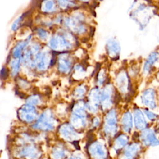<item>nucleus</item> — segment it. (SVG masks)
<instances>
[{
  "label": "nucleus",
  "mask_w": 159,
  "mask_h": 159,
  "mask_svg": "<svg viewBox=\"0 0 159 159\" xmlns=\"http://www.w3.org/2000/svg\"><path fill=\"white\" fill-rule=\"evenodd\" d=\"M20 68V60L16 59L12 61L11 62V69H12V74L13 73L14 75H16L19 70Z\"/></svg>",
  "instance_id": "obj_13"
},
{
  "label": "nucleus",
  "mask_w": 159,
  "mask_h": 159,
  "mask_svg": "<svg viewBox=\"0 0 159 159\" xmlns=\"http://www.w3.org/2000/svg\"><path fill=\"white\" fill-rule=\"evenodd\" d=\"M50 47L54 49L58 50H61L62 49H68L71 47V45L69 41L63 36L60 35H57L51 39L49 43Z\"/></svg>",
  "instance_id": "obj_5"
},
{
  "label": "nucleus",
  "mask_w": 159,
  "mask_h": 159,
  "mask_svg": "<svg viewBox=\"0 0 159 159\" xmlns=\"http://www.w3.org/2000/svg\"><path fill=\"white\" fill-rule=\"evenodd\" d=\"M33 127L42 131L52 130L55 127V119L50 112L45 111L37 120Z\"/></svg>",
  "instance_id": "obj_1"
},
{
  "label": "nucleus",
  "mask_w": 159,
  "mask_h": 159,
  "mask_svg": "<svg viewBox=\"0 0 159 159\" xmlns=\"http://www.w3.org/2000/svg\"><path fill=\"white\" fill-rule=\"evenodd\" d=\"M55 7V4L53 1H43V6H42V9L45 12H53Z\"/></svg>",
  "instance_id": "obj_12"
},
{
  "label": "nucleus",
  "mask_w": 159,
  "mask_h": 159,
  "mask_svg": "<svg viewBox=\"0 0 159 159\" xmlns=\"http://www.w3.org/2000/svg\"><path fill=\"white\" fill-rule=\"evenodd\" d=\"M18 115L22 121L29 123L35 120L37 116V113L36 109L33 106L27 104L22 106V107L19 109Z\"/></svg>",
  "instance_id": "obj_3"
},
{
  "label": "nucleus",
  "mask_w": 159,
  "mask_h": 159,
  "mask_svg": "<svg viewBox=\"0 0 159 159\" xmlns=\"http://www.w3.org/2000/svg\"><path fill=\"white\" fill-rule=\"evenodd\" d=\"M37 33L38 34V35L42 39H45L47 37V32L45 31L44 29H39L37 30Z\"/></svg>",
  "instance_id": "obj_14"
},
{
  "label": "nucleus",
  "mask_w": 159,
  "mask_h": 159,
  "mask_svg": "<svg viewBox=\"0 0 159 159\" xmlns=\"http://www.w3.org/2000/svg\"><path fill=\"white\" fill-rule=\"evenodd\" d=\"M128 137L125 135H119L114 141V149L116 152H118L124 148L128 143Z\"/></svg>",
  "instance_id": "obj_9"
},
{
  "label": "nucleus",
  "mask_w": 159,
  "mask_h": 159,
  "mask_svg": "<svg viewBox=\"0 0 159 159\" xmlns=\"http://www.w3.org/2000/svg\"><path fill=\"white\" fill-rule=\"evenodd\" d=\"M69 159H82V158L79 155H75V156H71Z\"/></svg>",
  "instance_id": "obj_16"
},
{
  "label": "nucleus",
  "mask_w": 159,
  "mask_h": 159,
  "mask_svg": "<svg viewBox=\"0 0 159 159\" xmlns=\"http://www.w3.org/2000/svg\"><path fill=\"white\" fill-rule=\"evenodd\" d=\"M85 91L83 87H78L76 90L75 91V95L77 97V98H80V97H82V96L83 95V94L84 93Z\"/></svg>",
  "instance_id": "obj_15"
},
{
  "label": "nucleus",
  "mask_w": 159,
  "mask_h": 159,
  "mask_svg": "<svg viewBox=\"0 0 159 159\" xmlns=\"http://www.w3.org/2000/svg\"><path fill=\"white\" fill-rule=\"evenodd\" d=\"M142 141L145 146L155 147L159 145V140L152 130H145L142 135Z\"/></svg>",
  "instance_id": "obj_8"
},
{
  "label": "nucleus",
  "mask_w": 159,
  "mask_h": 159,
  "mask_svg": "<svg viewBox=\"0 0 159 159\" xmlns=\"http://www.w3.org/2000/svg\"><path fill=\"white\" fill-rule=\"evenodd\" d=\"M89 153L93 159H106L107 150L104 145L99 142H93L88 148Z\"/></svg>",
  "instance_id": "obj_2"
},
{
  "label": "nucleus",
  "mask_w": 159,
  "mask_h": 159,
  "mask_svg": "<svg viewBox=\"0 0 159 159\" xmlns=\"http://www.w3.org/2000/svg\"><path fill=\"white\" fill-rule=\"evenodd\" d=\"M71 63L68 57H63L58 60V70L63 73H67L70 70Z\"/></svg>",
  "instance_id": "obj_10"
},
{
  "label": "nucleus",
  "mask_w": 159,
  "mask_h": 159,
  "mask_svg": "<svg viewBox=\"0 0 159 159\" xmlns=\"http://www.w3.org/2000/svg\"><path fill=\"white\" fill-rule=\"evenodd\" d=\"M140 151V146L137 143L127 145L119 154V159H137Z\"/></svg>",
  "instance_id": "obj_4"
},
{
  "label": "nucleus",
  "mask_w": 159,
  "mask_h": 159,
  "mask_svg": "<svg viewBox=\"0 0 159 159\" xmlns=\"http://www.w3.org/2000/svg\"><path fill=\"white\" fill-rule=\"evenodd\" d=\"M52 155L53 159H63L65 158L66 153L63 148L57 147L53 150Z\"/></svg>",
  "instance_id": "obj_11"
},
{
  "label": "nucleus",
  "mask_w": 159,
  "mask_h": 159,
  "mask_svg": "<svg viewBox=\"0 0 159 159\" xmlns=\"http://www.w3.org/2000/svg\"><path fill=\"white\" fill-rule=\"evenodd\" d=\"M19 154L20 157L27 159H37L39 155V152L35 147L27 145L22 147L19 151Z\"/></svg>",
  "instance_id": "obj_7"
},
{
  "label": "nucleus",
  "mask_w": 159,
  "mask_h": 159,
  "mask_svg": "<svg viewBox=\"0 0 159 159\" xmlns=\"http://www.w3.org/2000/svg\"><path fill=\"white\" fill-rule=\"evenodd\" d=\"M60 133L62 137L68 141H74L78 138V134L74 129L68 124L61 125L60 129Z\"/></svg>",
  "instance_id": "obj_6"
}]
</instances>
